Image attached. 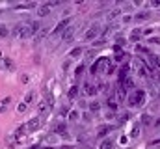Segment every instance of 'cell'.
<instances>
[{"mask_svg": "<svg viewBox=\"0 0 160 149\" xmlns=\"http://www.w3.org/2000/svg\"><path fill=\"white\" fill-rule=\"evenodd\" d=\"M43 149H52V147H43Z\"/></svg>", "mask_w": 160, "mask_h": 149, "instance_id": "35", "label": "cell"}, {"mask_svg": "<svg viewBox=\"0 0 160 149\" xmlns=\"http://www.w3.org/2000/svg\"><path fill=\"white\" fill-rule=\"evenodd\" d=\"M101 110V105H99V103H91V105H89V112H91V114H93V112H99Z\"/></svg>", "mask_w": 160, "mask_h": 149, "instance_id": "23", "label": "cell"}, {"mask_svg": "<svg viewBox=\"0 0 160 149\" xmlns=\"http://www.w3.org/2000/svg\"><path fill=\"white\" fill-rule=\"evenodd\" d=\"M134 19H136V21H147V19H149V11H140V13L134 15Z\"/></svg>", "mask_w": 160, "mask_h": 149, "instance_id": "12", "label": "cell"}, {"mask_svg": "<svg viewBox=\"0 0 160 149\" xmlns=\"http://www.w3.org/2000/svg\"><path fill=\"white\" fill-rule=\"evenodd\" d=\"M125 95H127V90L119 84V88H118V99H119V101L121 99H125Z\"/></svg>", "mask_w": 160, "mask_h": 149, "instance_id": "20", "label": "cell"}, {"mask_svg": "<svg viewBox=\"0 0 160 149\" xmlns=\"http://www.w3.org/2000/svg\"><path fill=\"white\" fill-rule=\"evenodd\" d=\"M106 105H108V108H112V110H118V101H116V97H110Z\"/></svg>", "mask_w": 160, "mask_h": 149, "instance_id": "15", "label": "cell"}, {"mask_svg": "<svg viewBox=\"0 0 160 149\" xmlns=\"http://www.w3.org/2000/svg\"><path fill=\"white\" fill-rule=\"evenodd\" d=\"M54 131H56V134H67V127H65V123H58Z\"/></svg>", "mask_w": 160, "mask_h": 149, "instance_id": "13", "label": "cell"}, {"mask_svg": "<svg viewBox=\"0 0 160 149\" xmlns=\"http://www.w3.org/2000/svg\"><path fill=\"white\" fill-rule=\"evenodd\" d=\"M32 101H34V93H32V91H30V93H28V95H26V99H24V103H26V105H28V103H32Z\"/></svg>", "mask_w": 160, "mask_h": 149, "instance_id": "27", "label": "cell"}, {"mask_svg": "<svg viewBox=\"0 0 160 149\" xmlns=\"http://www.w3.org/2000/svg\"><path fill=\"white\" fill-rule=\"evenodd\" d=\"M26 106H28L26 103H21V105H19V112H24L26 110Z\"/></svg>", "mask_w": 160, "mask_h": 149, "instance_id": "28", "label": "cell"}, {"mask_svg": "<svg viewBox=\"0 0 160 149\" xmlns=\"http://www.w3.org/2000/svg\"><path fill=\"white\" fill-rule=\"evenodd\" d=\"M130 136H132V138H138V136H140V125H134V127H132Z\"/></svg>", "mask_w": 160, "mask_h": 149, "instance_id": "21", "label": "cell"}, {"mask_svg": "<svg viewBox=\"0 0 160 149\" xmlns=\"http://www.w3.org/2000/svg\"><path fill=\"white\" fill-rule=\"evenodd\" d=\"M157 144H160V140H153L151 142V146H157Z\"/></svg>", "mask_w": 160, "mask_h": 149, "instance_id": "32", "label": "cell"}, {"mask_svg": "<svg viewBox=\"0 0 160 149\" xmlns=\"http://www.w3.org/2000/svg\"><path fill=\"white\" fill-rule=\"evenodd\" d=\"M84 119L89 121V119H91V112H86V114H84Z\"/></svg>", "mask_w": 160, "mask_h": 149, "instance_id": "31", "label": "cell"}, {"mask_svg": "<svg viewBox=\"0 0 160 149\" xmlns=\"http://www.w3.org/2000/svg\"><path fill=\"white\" fill-rule=\"evenodd\" d=\"M69 119H71V121H77V119H78V112L77 110L69 112Z\"/></svg>", "mask_w": 160, "mask_h": 149, "instance_id": "24", "label": "cell"}, {"mask_svg": "<svg viewBox=\"0 0 160 149\" xmlns=\"http://www.w3.org/2000/svg\"><path fill=\"white\" fill-rule=\"evenodd\" d=\"M50 13V8H48V4H41L39 8H38V15L39 17H47Z\"/></svg>", "mask_w": 160, "mask_h": 149, "instance_id": "8", "label": "cell"}, {"mask_svg": "<svg viewBox=\"0 0 160 149\" xmlns=\"http://www.w3.org/2000/svg\"><path fill=\"white\" fill-rule=\"evenodd\" d=\"M145 103V93L142 91V90H136L130 97H128V106H132V108H138V106H142Z\"/></svg>", "mask_w": 160, "mask_h": 149, "instance_id": "2", "label": "cell"}, {"mask_svg": "<svg viewBox=\"0 0 160 149\" xmlns=\"http://www.w3.org/2000/svg\"><path fill=\"white\" fill-rule=\"evenodd\" d=\"M9 34V30H8V26L6 24H0V37H6Z\"/></svg>", "mask_w": 160, "mask_h": 149, "instance_id": "22", "label": "cell"}, {"mask_svg": "<svg viewBox=\"0 0 160 149\" xmlns=\"http://www.w3.org/2000/svg\"><path fill=\"white\" fill-rule=\"evenodd\" d=\"M99 149H114V142H112L110 138H106V140H102V142H101Z\"/></svg>", "mask_w": 160, "mask_h": 149, "instance_id": "10", "label": "cell"}, {"mask_svg": "<svg viewBox=\"0 0 160 149\" xmlns=\"http://www.w3.org/2000/svg\"><path fill=\"white\" fill-rule=\"evenodd\" d=\"M89 149H91V147H89Z\"/></svg>", "mask_w": 160, "mask_h": 149, "instance_id": "37", "label": "cell"}, {"mask_svg": "<svg viewBox=\"0 0 160 149\" xmlns=\"http://www.w3.org/2000/svg\"><path fill=\"white\" fill-rule=\"evenodd\" d=\"M77 95H78V88H77V86H73V88L69 90V93H67V97H69V99H75Z\"/></svg>", "mask_w": 160, "mask_h": 149, "instance_id": "17", "label": "cell"}, {"mask_svg": "<svg viewBox=\"0 0 160 149\" xmlns=\"http://www.w3.org/2000/svg\"><path fill=\"white\" fill-rule=\"evenodd\" d=\"M142 123H143V125H151V123H153V116H151V114H143V116H142Z\"/></svg>", "mask_w": 160, "mask_h": 149, "instance_id": "14", "label": "cell"}, {"mask_svg": "<svg viewBox=\"0 0 160 149\" xmlns=\"http://www.w3.org/2000/svg\"><path fill=\"white\" fill-rule=\"evenodd\" d=\"M158 127H160V119H158Z\"/></svg>", "mask_w": 160, "mask_h": 149, "instance_id": "36", "label": "cell"}, {"mask_svg": "<svg viewBox=\"0 0 160 149\" xmlns=\"http://www.w3.org/2000/svg\"><path fill=\"white\" fill-rule=\"evenodd\" d=\"M101 32V26H99V23H95V24H91V28L86 32V39H95L97 34Z\"/></svg>", "mask_w": 160, "mask_h": 149, "instance_id": "4", "label": "cell"}, {"mask_svg": "<svg viewBox=\"0 0 160 149\" xmlns=\"http://www.w3.org/2000/svg\"><path fill=\"white\" fill-rule=\"evenodd\" d=\"M4 65H6V67H8L9 71L13 69V64H11V60H9V58H4Z\"/></svg>", "mask_w": 160, "mask_h": 149, "instance_id": "25", "label": "cell"}, {"mask_svg": "<svg viewBox=\"0 0 160 149\" xmlns=\"http://www.w3.org/2000/svg\"><path fill=\"white\" fill-rule=\"evenodd\" d=\"M149 58H151V64H153V65L160 67V56H158V54H151Z\"/></svg>", "mask_w": 160, "mask_h": 149, "instance_id": "18", "label": "cell"}, {"mask_svg": "<svg viewBox=\"0 0 160 149\" xmlns=\"http://www.w3.org/2000/svg\"><path fill=\"white\" fill-rule=\"evenodd\" d=\"M142 36H143V32H142V30H132V34H130V39H132V41H138V39H140Z\"/></svg>", "mask_w": 160, "mask_h": 149, "instance_id": "16", "label": "cell"}, {"mask_svg": "<svg viewBox=\"0 0 160 149\" xmlns=\"http://www.w3.org/2000/svg\"><path fill=\"white\" fill-rule=\"evenodd\" d=\"M62 149H73V147H71V146H63Z\"/></svg>", "mask_w": 160, "mask_h": 149, "instance_id": "34", "label": "cell"}, {"mask_svg": "<svg viewBox=\"0 0 160 149\" xmlns=\"http://www.w3.org/2000/svg\"><path fill=\"white\" fill-rule=\"evenodd\" d=\"M155 80H157V82H160V73H158V74H155Z\"/></svg>", "mask_w": 160, "mask_h": 149, "instance_id": "33", "label": "cell"}, {"mask_svg": "<svg viewBox=\"0 0 160 149\" xmlns=\"http://www.w3.org/2000/svg\"><path fill=\"white\" fill-rule=\"evenodd\" d=\"M82 54V49H75V50H71V56L73 58H77V56H80Z\"/></svg>", "mask_w": 160, "mask_h": 149, "instance_id": "26", "label": "cell"}, {"mask_svg": "<svg viewBox=\"0 0 160 149\" xmlns=\"http://www.w3.org/2000/svg\"><path fill=\"white\" fill-rule=\"evenodd\" d=\"M41 28H43V26H41L39 21H32V23H30V30H32V34H34V36H36L38 32H41Z\"/></svg>", "mask_w": 160, "mask_h": 149, "instance_id": "9", "label": "cell"}, {"mask_svg": "<svg viewBox=\"0 0 160 149\" xmlns=\"http://www.w3.org/2000/svg\"><path fill=\"white\" fill-rule=\"evenodd\" d=\"M84 91H86L88 95H95V93H97L95 86H93V84H89V82H86V86H84Z\"/></svg>", "mask_w": 160, "mask_h": 149, "instance_id": "11", "label": "cell"}, {"mask_svg": "<svg viewBox=\"0 0 160 149\" xmlns=\"http://www.w3.org/2000/svg\"><path fill=\"white\" fill-rule=\"evenodd\" d=\"M39 127H41L39 117H34V119H30V121H28V125H26V131H28V132H36Z\"/></svg>", "mask_w": 160, "mask_h": 149, "instance_id": "6", "label": "cell"}, {"mask_svg": "<svg viewBox=\"0 0 160 149\" xmlns=\"http://www.w3.org/2000/svg\"><path fill=\"white\" fill-rule=\"evenodd\" d=\"M71 24H73V19H71V17H67V19H63L62 23H58V26H56V30H54V32H56V34H60V32L63 34Z\"/></svg>", "mask_w": 160, "mask_h": 149, "instance_id": "3", "label": "cell"}, {"mask_svg": "<svg viewBox=\"0 0 160 149\" xmlns=\"http://www.w3.org/2000/svg\"><path fill=\"white\" fill-rule=\"evenodd\" d=\"M151 6H155V8H160V0H153V2H149Z\"/></svg>", "mask_w": 160, "mask_h": 149, "instance_id": "30", "label": "cell"}, {"mask_svg": "<svg viewBox=\"0 0 160 149\" xmlns=\"http://www.w3.org/2000/svg\"><path fill=\"white\" fill-rule=\"evenodd\" d=\"M75 34H77V26H75V24H71V26L62 34V39H63V41H71V39L75 37Z\"/></svg>", "mask_w": 160, "mask_h": 149, "instance_id": "5", "label": "cell"}, {"mask_svg": "<svg viewBox=\"0 0 160 149\" xmlns=\"http://www.w3.org/2000/svg\"><path fill=\"white\" fill-rule=\"evenodd\" d=\"M13 36L19 37V39H30V37H34L32 30H30V23H28V24H24V23L17 24V26L13 28Z\"/></svg>", "mask_w": 160, "mask_h": 149, "instance_id": "1", "label": "cell"}, {"mask_svg": "<svg viewBox=\"0 0 160 149\" xmlns=\"http://www.w3.org/2000/svg\"><path fill=\"white\" fill-rule=\"evenodd\" d=\"M82 71H84V65H78L77 71H75V74H82Z\"/></svg>", "mask_w": 160, "mask_h": 149, "instance_id": "29", "label": "cell"}, {"mask_svg": "<svg viewBox=\"0 0 160 149\" xmlns=\"http://www.w3.org/2000/svg\"><path fill=\"white\" fill-rule=\"evenodd\" d=\"M112 129H116V127H114V125H101V127L97 129V136H101V138H102V136H106Z\"/></svg>", "mask_w": 160, "mask_h": 149, "instance_id": "7", "label": "cell"}, {"mask_svg": "<svg viewBox=\"0 0 160 149\" xmlns=\"http://www.w3.org/2000/svg\"><path fill=\"white\" fill-rule=\"evenodd\" d=\"M119 15H121V9H112V11L108 13V19H110V21H114V19H116V17H119Z\"/></svg>", "mask_w": 160, "mask_h": 149, "instance_id": "19", "label": "cell"}]
</instances>
